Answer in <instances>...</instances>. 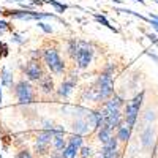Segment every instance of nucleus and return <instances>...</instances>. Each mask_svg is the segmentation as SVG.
I'll use <instances>...</instances> for the list:
<instances>
[{
    "mask_svg": "<svg viewBox=\"0 0 158 158\" xmlns=\"http://www.w3.org/2000/svg\"><path fill=\"white\" fill-rule=\"evenodd\" d=\"M67 52L68 56L73 59L76 68L79 70H85L89 65L92 63L94 59V46L85 40H77V38H71L67 43Z\"/></svg>",
    "mask_w": 158,
    "mask_h": 158,
    "instance_id": "nucleus-1",
    "label": "nucleus"
},
{
    "mask_svg": "<svg viewBox=\"0 0 158 158\" xmlns=\"http://www.w3.org/2000/svg\"><path fill=\"white\" fill-rule=\"evenodd\" d=\"M41 59L46 65V68L52 73V74H57L62 76L67 73V65L62 60L60 57V52L56 46H46L41 49Z\"/></svg>",
    "mask_w": 158,
    "mask_h": 158,
    "instance_id": "nucleus-2",
    "label": "nucleus"
},
{
    "mask_svg": "<svg viewBox=\"0 0 158 158\" xmlns=\"http://www.w3.org/2000/svg\"><path fill=\"white\" fill-rule=\"evenodd\" d=\"M11 92L15 94L18 103L21 106L27 108L30 104L35 103L36 100V92H35V87L30 84L29 79H19V81L15 84V87L11 89Z\"/></svg>",
    "mask_w": 158,
    "mask_h": 158,
    "instance_id": "nucleus-3",
    "label": "nucleus"
},
{
    "mask_svg": "<svg viewBox=\"0 0 158 158\" xmlns=\"http://www.w3.org/2000/svg\"><path fill=\"white\" fill-rule=\"evenodd\" d=\"M144 95H146V92H139V94L130 100L128 103H125L123 106V120L127 125H130L131 128L135 127L136 120H138V115H139V109H141V104H142V100H144Z\"/></svg>",
    "mask_w": 158,
    "mask_h": 158,
    "instance_id": "nucleus-4",
    "label": "nucleus"
},
{
    "mask_svg": "<svg viewBox=\"0 0 158 158\" xmlns=\"http://www.w3.org/2000/svg\"><path fill=\"white\" fill-rule=\"evenodd\" d=\"M112 76L114 74L104 73V71H101V74L98 76L95 87H97V92H98L100 101H106L114 95V79H112Z\"/></svg>",
    "mask_w": 158,
    "mask_h": 158,
    "instance_id": "nucleus-5",
    "label": "nucleus"
},
{
    "mask_svg": "<svg viewBox=\"0 0 158 158\" xmlns=\"http://www.w3.org/2000/svg\"><path fill=\"white\" fill-rule=\"evenodd\" d=\"M22 71H24L25 77H27L30 82H38L40 79L46 74V65L41 63L40 59H30L27 63H25Z\"/></svg>",
    "mask_w": 158,
    "mask_h": 158,
    "instance_id": "nucleus-6",
    "label": "nucleus"
},
{
    "mask_svg": "<svg viewBox=\"0 0 158 158\" xmlns=\"http://www.w3.org/2000/svg\"><path fill=\"white\" fill-rule=\"evenodd\" d=\"M76 82H77V77L74 74H71L67 79H63L62 84L59 85V89L56 90L57 92V97L59 98H68L71 95V92L74 90V87H76Z\"/></svg>",
    "mask_w": 158,
    "mask_h": 158,
    "instance_id": "nucleus-7",
    "label": "nucleus"
},
{
    "mask_svg": "<svg viewBox=\"0 0 158 158\" xmlns=\"http://www.w3.org/2000/svg\"><path fill=\"white\" fill-rule=\"evenodd\" d=\"M38 84V92L40 94H43V95H52L56 92V84H54V79L51 77V74H44L40 81L36 82Z\"/></svg>",
    "mask_w": 158,
    "mask_h": 158,
    "instance_id": "nucleus-8",
    "label": "nucleus"
},
{
    "mask_svg": "<svg viewBox=\"0 0 158 158\" xmlns=\"http://www.w3.org/2000/svg\"><path fill=\"white\" fill-rule=\"evenodd\" d=\"M153 141H155V128L149 125L141 131V146L144 149H152Z\"/></svg>",
    "mask_w": 158,
    "mask_h": 158,
    "instance_id": "nucleus-9",
    "label": "nucleus"
},
{
    "mask_svg": "<svg viewBox=\"0 0 158 158\" xmlns=\"http://www.w3.org/2000/svg\"><path fill=\"white\" fill-rule=\"evenodd\" d=\"M90 123H89V120H87V118L85 117H79L77 118V120L73 123V131H74V133H77V135H87L89 133V131H90Z\"/></svg>",
    "mask_w": 158,
    "mask_h": 158,
    "instance_id": "nucleus-10",
    "label": "nucleus"
},
{
    "mask_svg": "<svg viewBox=\"0 0 158 158\" xmlns=\"http://www.w3.org/2000/svg\"><path fill=\"white\" fill-rule=\"evenodd\" d=\"M131 130H133V128H131L130 125H127L125 122L118 127L117 128V135H115L117 139H118V142H128L130 138H131Z\"/></svg>",
    "mask_w": 158,
    "mask_h": 158,
    "instance_id": "nucleus-11",
    "label": "nucleus"
},
{
    "mask_svg": "<svg viewBox=\"0 0 158 158\" xmlns=\"http://www.w3.org/2000/svg\"><path fill=\"white\" fill-rule=\"evenodd\" d=\"M52 138H54L52 128H51V130L44 128V130H41V131H38V135H36V144H49V146H51Z\"/></svg>",
    "mask_w": 158,
    "mask_h": 158,
    "instance_id": "nucleus-12",
    "label": "nucleus"
},
{
    "mask_svg": "<svg viewBox=\"0 0 158 158\" xmlns=\"http://www.w3.org/2000/svg\"><path fill=\"white\" fill-rule=\"evenodd\" d=\"M97 136H98V141H100L101 144H104V142H108L114 135H112V130H111V128L101 127L100 130H97Z\"/></svg>",
    "mask_w": 158,
    "mask_h": 158,
    "instance_id": "nucleus-13",
    "label": "nucleus"
},
{
    "mask_svg": "<svg viewBox=\"0 0 158 158\" xmlns=\"http://www.w3.org/2000/svg\"><path fill=\"white\" fill-rule=\"evenodd\" d=\"M0 82H2V85H5V87H8V89H13V87H15V84H13V73H11L8 68H3V70H2Z\"/></svg>",
    "mask_w": 158,
    "mask_h": 158,
    "instance_id": "nucleus-14",
    "label": "nucleus"
},
{
    "mask_svg": "<svg viewBox=\"0 0 158 158\" xmlns=\"http://www.w3.org/2000/svg\"><path fill=\"white\" fill-rule=\"evenodd\" d=\"M68 141L65 139V135H56L54 138H52V146H54V149L57 152H62L65 147H67Z\"/></svg>",
    "mask_w": 158,
    "mask_h": 158,
    "instance_id": "nucleus-15",
    "label": "nucleus"
},
{
    "mask_svg": "<svg viewBox=\"0 0 158 158\" xmlns=\"http://www.w3.org/2000/svg\"><path fill=\"white\" fill-rule=\"evenodd\" d=\"M77 153H79V149L74 147V146H71V144H67V147L60 152L62 158H76Z\"/></svg>",
    "mask_w": 158,
    "mask_h": 158,
    "instance_id": "nucleus-16",
    "label": "nucleus"
},
{
    "mask_svg": "<svg viewBox=\"0 0 158 158\" xmlns=\"http://www.w3.org/2000/svg\"><path fill=\"white\" fill-rule=\"evenodd\" d=\"M104 103H108V104H111V106H114V108H118V109H122L123 106H125V100H123V97H120V95H112L109 100H106Z\"/></svg>",
    "mask_w": 158,
    "mask_h": 158,
    "instance_id": "nucleus-17",
    "label": "nucleus"
},
{
    "mask_svg": "<svg viewBox=\"0 0 158 158\" xmlns=\"http://www.w3.org/2000/svg\"><path fill=\"white\" fill-rule=\"evenodd\" d=\"M82 142H84L82 135L73 133V135L68 138V144H71V146H74V147H77V149H81V147H82Z\"/></svg>",
    "mask_w": 158,
    "mask_h": 158,
    "instance_id": "nucleus-18",
    "label": "nucleus"
},
{
    "mask_svg": "<svg viewBox=\"0 0 158 158\" xmlns=\"http://www.w3.org/2000/svg\"><path fill=\"white\" fill-rule=\"evenodd\" d=\"M35 153L38 156H44L49 153V144H36L35 142Z\"/></svg>",
    "mask_w": 158,
    "mask_h": 158,
    "instance_id": "nucleus-19",
    "label": "nucleus"
},
{
    "mask_svg": "<svg viewBox=\"0 0 158 158\" xmlns=\"http://www.w3.org/2000/svg\"><path fill=\"white\" fill-rule=\"evenodd\" d=\"M94 19H95L97 22H100V24H103V25H104V27H108L109 30H114V32H117V30H115V29L112 27V25H111V22H109V21L106 19V18H104L103 15H94Z\"/></svg>",
    "mask_w": 158,
    "mask_h": 158,
    "instance_id": "nucleus-20",
    "label": "nucleus"
},
{
    "mask_svg": "<svg viewBox=\"0 0 158 158\" xmlns=\"http://www.w3.org/2000/svg\"><path fill=\"white\" fill-rule=\"evenodd\" d=\"M44 3H49V5H52L54 8H57V11H59V13H63L65 10L68 8L67 5H63V3H59L57 0H44Z\"/></svg>",
    "mask_w": 158,
    "mask_h": 158,
    "instance_id": "nucleus-21",
    "label": "nucleus"
},
{
    "mask_svg": "<svg viewBox=\"0 0 158 158\" xmlns=\"http://www.w3.org/2000/svg\"><path fill=\"white\" fill-rule=\"evenodd\" d=\"M155 118H156L155 112H153V111H147L146 114H144V118H142V120H144V123H152Z\"/></svg>",
    "mask_w": 158,
    "mask_h": 158,
    "instance_id": "nucleus-22",
    "label": "nucleus"
},
{
    "mask_svg": "<svg viewBox=\"0 0 158 158\" xmlns=\"http://www.w3.org/2000/svg\"><path fill=\"white\" fill-rule=\"evenodd\" d=\"M16 158H35V156L32 155L30 150H27V149H21V150L16 153Z\"/></svg>",
    "mask_w": 158,
    "mask_h": 158,
    "instance_id": "nucleus-23",
    "label": "nucleus"
},
{
    "mask_svg": "<svg viewBox=\"0 0 158 158\" xmlns=\"http://www.w3.org/2000/svg\"><path fill=\"white\" fill-rule=\"evenodd\" d=\"M79 150H81V152H79V153H81V158H90L92 155H94L92 149H90V147H85V146H82Z\"/></svg>",
    "mask_w": 158,
    "mask_h": 158,
    "instance_id": "nucleus-24",
    "label": "nucleus"
},
{
    "mask_svg": "<svg viewBox=\"0 0 158 158\" xmlns=\"http://www.w3.org/2000/svg\"><path fill=\"white\" fill-rule=\"evenodd\" d=\"M38 27L41 29L44 33H52V27H51V25H48V24H44L41 21H38Z\"/></svg>",
    "mask_w": 158,
    "mask_h": 158,
    "instance_id": "nucleus-25",
    "label": "nucleus"
},
{
    "mask_svg": "<svg viewBox=\"0 0 158 158\" xmlns=\"http://www.w3.org/2000/svg\"><path fill=\"white\" fill-rule=\"evenodd\" d=\"M11 27H10V24L6 22V21H2L0 19V33H3V32H6V30H10Z\"/></svg>",
    "mask_w": 158,
    "mask_h": 158,
    "instance_id": "nucleus-26",
    "label": "nucleus"
},
{
    "mask_svg": "<svg viewBox=\"0 0 158 158\" xmlns=\"http://www.w3.org/2000/svg\"><path fill=\"white\" fill-rule=\"evenodd\" d=\"M13 41L18 43V44H22V43H24V40H22V36H21L19 33H13Z\"/></svg>",
    "mask_w": 158,
    "mask_h": 158,
    "instance_id": "nucleus-27",
    "label": "nucleus"
},
{
    "mask_svg": "<svg viewBox=\"0 0 158 158\" xmlns=\"http://www.w3.org/2000/svg\"><path fill=\"white\" fill-rule=\"evenodd\" d=\"M49 158H62V155H60V152H56V153H52Z\"/></svg>",
    "mask_w": 158,
    "mask_h": 158,
    "instance_id": "nucleus-28",
    "label": "nucleus"
},
{
    "mask_svg": "<svg viewBox=\"0 0 158 158\" xmlns=\"http://www.w3.org/2000/svg\"><path fill=\"white\" fill-rule=\"evenodd\" d=\"M0 106H2V89H0Z\"/></svg>",
    "mask_w": 158,
    "mask_h": 158,
    "instance_id": "nucleus-29",
    "label": "nucleus"
},
{
    "mask_svg": "<svg viewBox=\"0 0 158 158\" xmlns=\"http://www.w3.org/2000/svg\"><path fill=\"white\" fill-rule=\"evenodd\" d=\"M133 2H139V3H144V0H133Z\"/></svg>",
    "mask_w": 158,
    "mask_h": 158,
    "instance_id": "nucleus-30",
    "label": "nucleus"
},
{
    "mask_svg": "<svg viewBox=\"0 0 158 158\" xmlns=\"http://www.w3.org/2000/svg\"><path fill=\"white\" fill-rule=\"evenodd\" d=\"M0 15H3V10L2 8H0Z\"/></svg>",
    "mask_w": 158,
    "mask_h": 158,
    "instance_id": "nucleus-31",
    "label": "nucleus"
},
{
    "mask_svg": "<svg viewBox=\"0 0 158 158\" xmlns=\"http://www.w3.org/2000/svg\"><path fill=\"white\" fill-rule=\"evenodd\" d=\"M153 2H156V3H158V0H153Z\"/></svg>",
    "mask_w": 158,
    "mask_h": 158,
    "instance_id": "nucleus-32",
    "label": "nucleus"
}]
</instances>
